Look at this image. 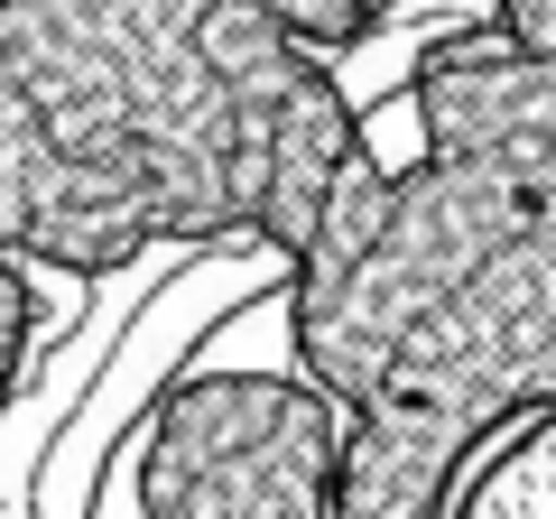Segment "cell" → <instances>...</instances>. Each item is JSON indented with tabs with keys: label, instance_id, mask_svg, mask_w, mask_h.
Here are the masks:
<instances>
[{
	"label": "cell",
	"instance_id": "6da1fadb",
	"mask_svg": "<svg viewBox=\"0 0 556 519\" xmlns=\"http://www.w3.org/2000/svg\"><path fill=\"white\" fill-rule=\"evenodd\" d=\"M56 325V306L38 298V279H28V260L0 241V418H10V400L28 390V353H38V334Z\"/></svg>",
	"mask_w": 556,
	"mask_h": 519
}]
</instances>
